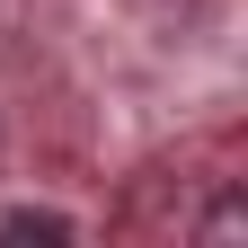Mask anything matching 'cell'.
<instances>
[{
	"label": "cell",
	"instance_id": "6da1fadb",
	"mask_svg": "<svg viewBox=\"0 0 248 248\" xmlns=\"http://www.w3.org/2000/svg\"><path fill=\"white\" fill-rule=\"evenodd\" d=\"M0 231H9V239H71V222H62V213H36V204L0 213Z\"/></svg>",
	"mask_w": 248,
	"mask_h": 248
},
{
	"label": "cell",
	"instance_id": "7a4b0ae2",
	"mask_svg": "<svg viewBox=\"0 0 248 248\" xmlns=\"http://www.w3.org/2000/svg\"><path fill=\"white\" fill-rule=\"evenodd\" d=\"M239 231H248V213H239V204H213V222H204V239H239Z\"/></svg>",
	"mask_w": 248,
	"mask_h": 248
}]
</instances>
